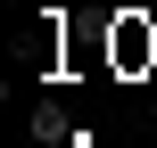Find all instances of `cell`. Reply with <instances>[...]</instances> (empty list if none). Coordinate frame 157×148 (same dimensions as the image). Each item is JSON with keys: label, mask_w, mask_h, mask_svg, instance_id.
<instances>
[]
</instances>
